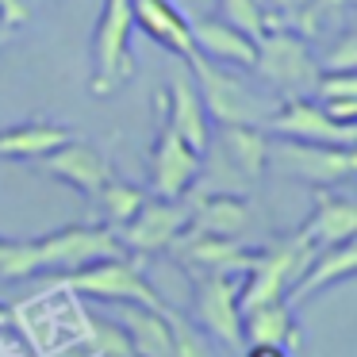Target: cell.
<instances>
[{
	"label": "cell",
	"instance_id": "6da1fadb",
	"mask_svg": "<svg viewBox=\"0 0 357 357\" xmlns=\"http://www.w3.org/2000/svg\"><path fill=\"white\" fill-rule=\"evenodd\" d=\"M131 250L119 242V234L104 223H73L62 231H50L31 242H4L0 254V280H24L35 273H73L100 257H119Z\"/></svg>",
	"mask_w": 357,
	"mask_h": 357
},
{
	"label": "cell",
	"instance_id": "52a82bcc",
	"mask_svg": "<svg viewBox=\"0 0 357 357\" xmlns=\"http://www.w3.org/2000/svg\"><path fill=\"white\" fill-rule=\"evenodd\" d=\"M269 165L288 177H300L307 185H338L357 173V150L334 146V142H303V139H280L269 135Z\"/></svg>",
	"mask_w": 357,
	"mask_h": 357
},
{
	"label": "cell",
	"instance_id": "1f68e13d",
	"mask_svg": "<svg viewBox=\"0 0 357 357\" xmlns=\"http://www.w3.org/2000/svg\"><path fill=\"white\" fill-rule=\"evenodd\" d=\"M4 242H8V238H0V254H4Z\"/></svg>",
	"mask_w": 357,
	"mask_h": 357
},
{
	"label": "cell",
	"instance_id": "ffe728a7",
	"mask_svg": "<svg viewBox=\"0 0 357 357\" xmlns=\"http://www.w3.org/2000/svg\"><path fill=\"white\" fill-rule=\"evenodd\" d=\"M192 24V50L219 66H234V70H250L254 66V39L242 35L238 27H231L219 16H204V20H188Z\"/></svg>",
	"mask_w": 357,
	"mask_h": 357
},
{
	"label": "cell",
	"instance_id": "30bf717a",
	"mask_svg": "<svg viewBox=\"0 0 357 357\" xmlns=\"http://www.w3.org/2000/svg\"><path fill=\"white\" fill-rule=\"evenodd\" d=\"M188 227V204L181 200H165V196H146L142 208L119 227V242L135 254H162L173 246L181 231Z\"/></svg>",
	"mask_w": 357,
	"mask_h": 357
},
{
	"label": "cell",
	"instance_id": "ba28073f",
	"mask_svg": "<svg viewBox=\"0 0 357 357\" xmlns=\"http://www.w3.org/2000/svg\"><path fill=\"white\" fill-rule=\"evenodd\" d=\"M196 280V326L227 349H242V307H238V288L242 273H200Z\"/></svg>",
	"mask_w": 357,
	"mask_h": 357
},
{
	"label": "cell",
	"instance_id": "f1b7e54d",
	"mask_svg": "<svg viewBox=\"0 0 357 357\" xmlns=\"http://www.w3.org/2000/svg\"><path fill=\"white\" fill-rule=\"evenodd\" d=\"M265 4H269V12H273V20H277V24H292V16L296 12L303 8V4H307V0H265Z\"/></svg>",
	"mask_w": 357,
	"mask_h": 357
},
{
	"label": "cell",
	"instance_id": "d4e9b609",
	"mask_svg": "<svg viewBox=\"0 0 357 357\" xmlns=\"http://www.w3.org/2000/svg\"><path fill=\"white\" fill-rule=\"evenodd\" d=\"M215 8H219V20H227V24L238 27V31L250 35V39H257L265 27L277 24L265 0H215Z\"/></svg>",
	"mask_w": 357,
	"mask_h": 357
},
{
	"label": "cell",
	"instance_id": "83f0119b",
	"mask_svg": "<svg viewBox=\"0 0 357 357\" xmlns=\"http://www.w3.org/2000/svg\"><path fill=\"white\" fill-rule=\"evenodd\" d=\"M27 20H31V0H0V39H8Z\"/></svg>",
	"mask_w": 357,
	"mask_h": 357
},
{
	"label": "cell",
	"instance_id": "4316f807",
	"mask_svg": "<svg viewBox=\"0 0 357 357\" xmlns=\"http://www.w3.org/2000/svg\"><path fill=\"white\" fill-rule=\"evenodd\" d=\"M315 96L319 100H349V96H357L354 70H323L315 81Z\"/></svg>",
	"mask_w": 357,
	"mask_h": 357
},
{
	"label": "cell",
	"instance_id": "9a60e30c",
	"mask_svg": "<svg viewBox=\"0 0 357 357\" xmlns=\"http://www.w3.org/2000/svg\"><path fill=\"white\" fill-rule=\"evenodd\" d=\"M188 227L204 234H223V238H238L250 227L254 211H250L246 192H204V188H188Z\"/></svg>",
	"mask_w": 357,
	"mask_h": 357
},
{
	"label": "cell",
	"instance_id": "4dcf8cb0",
	"mask_svg": "<svg viewBox=\"0 0 357 357\" xmlns=\"http://www.w3.org/2000/svg\"><path fill=\"white\" fill-rule=\"evenodd\" d=\"M4 323H12V311L8 307H0V326H4Z\"/></svg>",
	"mask_w": 357,
	"mask_h": 357
},
{
	"label": "cell",
	"instance_id": "d6986e66",
	"mask_svg": "<svg viewBox=\"0 0 357 357\" xmlns=\"http://www.w3.org/2000/svg\"><path fill=\"white\" fill-rule=\"evenodd\" d=\"M357 269V246L354 242H338V246H326L319 250L315 257H311V265L300 273V280H296L292 288H288V307H300V303H307L315 292H323V288H334V284H346L349 277H354Z\"/></svg>",
	"mask_w": 357,
	"mask_h": 357
},
{
	"label": "cell",
	"instance_id": "f546056e",
	"mask_svg": "<svg viewBox=\"0 0 357 357\" xmlns=\"http://www.w3.org/2000/svg\"><path fill=\"white\" fill-rule=\"evenodd\" d=\"M246 357H288L284 346H246Z\"/></svg>",
	"mask_w": 357,
	"mask_h": 357
},
{
	"label": "cell",
	"instance_id": "e0dca14e",
	"mask_svg": "<svg viewBox=\"0 0 357 357\" xmlns=\"http://www.w3.org/2000/svg\"><path fill=\"white\" fill-rule=\"evenodd\" d=\"M131 24L139 27L146 39H154L162 50L173 58H192V24L181 16L173 0H131Z\"/></svg>",
	"mask_w": 357,
	"mask_h": 357
},
{
	"label": "cell",
	"instance_id": "2e32d148",
	"mask_svg": "<svg viewBox=\"0 0 357 357\" xmlns=\"http://www.w3.org/2000/svg\"><path fill=\"white\" fill-rule=\"evenodd\" d=\"M211 150L234 165L246 185H254L265 169H269V131L254 123H223L211 127Z\"/></svg>",
	"mask_w": 357,
	"mask_h": 357
},
{
	"label": "cell",
	"instance_id": "5bb4252c",
	"mask_svg": "<svg viewBox=\"0 0 357 357\" xmlns=\"http://www.w3.org/2000/svg\"><path fill=\"white\" fill-rule=\"evenodd\" d=\"M169 254L177 257V261L185 265L192 277H200V273H223V269L242 273V269L250 265V254H254V250H246L238 238L204 234V231H192V227H185V231L173 238Z\"/></svg>",
	"mask_w": 357,
	"mask_h": 357
},
{
	"label": "cell",
	"instance_id": "277c9868",
	"mask_svg": "<svg viewBox=\"0 0 357 357\" xmlns=\"http://www.w3.org/2000/svg\"><path fill=\"white\" fill-rule=\"evenodd\" d=\"M319 250L311 246L303 234H288V238L265 246L261 254H250V265L242 269V288H238V307H257L269 300H284L288 288L300 280V273L311 265Z\"/></svg>",
	"mask_w": 357,
	"mask_h": 357
},
{
	"label": "cell",
	"instance_id": "3957f363",
	"mask_svg": "<svg viewBox=\"0 0 357 357\" xmlns=\"http://www.w3.org/2000/svg\"><path fill=\"white\" fill-rule=\"evenodd\" d=\"M185 66H188V73H192V81H196V93H200V100H204V112H208V119L215 127H223V123L265 127L273 104L265 100L257 89H250L234 70H223L219 62H211V58H204V54L185 58Z\"/></svg>",
	"mask_w": 357,
	"mask_h": 357
},
{
	"label": "cell",
	"instance_id": "603a6c76",
	"mask_svg": "<svg viewBox=\"0 0 357 357\" xmlns=\"http://www.w3.org/2000/svg\"><path fill=\"white\" fill-rule=\"evenodd\" d=\"M70 127L62 123H16V127H0V162H39L43 154H50L54 146H62L70 139Z\"/></svg>",
	"mask_w": 357,
	"mask_h": 357
},
{
	"label": "cell",
	"instance_id": "ac0fdd59",
	"mask_svg": "<svg viewBox=\"0 0 357 357\" xmlns=\"http://www.w3.org/2000/svg\"><path fill=\"white\" fill-rule=\"evenodd\" d=\"M169 311H154L142 303H116V326L123 331L135 357H173Z\"/></svg>",
	"mask_w": 357,
	"mask_h": 357
},
{
	"label": "cell",
	"instance_id": "8fae6325",
	"mask_svg": "<svg viewBox=\"0 0 357 357\" xmlns=\"http://www.w3.org/2000/svg\"><path fill=\"white\" fill-rule=\"evenodd\" d=\"M200 162H204L200 150H192L162 119L154 150H150V192L165 196V200H181L196 185V177H200Z\"/></svg>",
	"mask_w": 357,
	"mask_h": 357
},
{
	"label": "cell",
	"instance_id": "5b68a950",
	"mask_svg": "<svg viewBox=\"0 0 357 357\" xmlns=\"http://www.w3.org/2000/svg\"><path fill=\"white\" fill-rule=\"evenodd\" d=\"M131 0H104L100 20L93 27V96H112L135 77V54H131Z\"/></svg>",
	"mask_w": 357,
	"mask_h": 357
},
{
	"label": "cell",
	"instance_id": "8992f818",
	"mask_svg": "<svg viewBox=\"0 0 357 357\" xmlns=\"http://www.w3.org/2000/svg\"><path fill=\"white\" fill-rule=\"evenodd\" d=\"M62 284L73 296H93V300H104V303H142V307H154V311H169V303L154 292V284L135 265L131 254L89 261L81 269L66 273Z\"/></svg>",
	"mask_w": 357,
	"mask_h": 357
},
{
	"label": "cell",
	"instance_id": "7a4b0ae2",
	"mask_svg": "<svg viewBox=\"0 0 357 357\" xmlns=\"http://www.w3.org/2000/svg\"><path fill=\"white\" fill-rule=\"evenodd\" d=\"M254 47L257 50H254V66L250 70L261 73L273 93H280L284 100H292V96H315L319 62L303 35H296L284 24H273L254 39Z\"/></svg>",
	"mask_w": 357,
	"mask_h": 357
},
{
	"label": "cell",
	"instance_id": "7402d4cb",
	"mask_svg": "<svg viewBox=\"0 0 357 357\" xmlns=\"http://www.w3.org/2000/svg\"><path fill=\"white\" fill-rule=\"evenodd\" d=\"M242 346H300V326L288 300H269L242 311Z\"/></svg>",
	"mask_w": 357,
	"mask_h": 357
},
{
	"label": "cell",
	"instance_id": "4fadbf2b",
	"mask_svg": "<svg viewBox=\"0 0 357 357\" xmlns=\"http://www.w3.org/2000/svg\"><path fill=\"white\" fill-rule=\"evenodd\" d=\"M158 116H162L192 150H200V154L208 150L211 119H208V112H204V100H200V93H196V81L188 70H177L169 81V89L158 93Z\"/></svg>",
	"mask_w": 357,
	"mask_h": 357
},
{
	"label": "cell",
	"instance_id": "44dd1931",
	"mask_svg": "<svg viewBox=\"0 0 357 357\" xmlns=\"http://www.w3.org/2000/svg\"><path fill=\"white\" fill-rule=\"evenodd\" d=\"M300 234L315 250L338 246V242H354V234H357V204L346 200V196H334V192H319L315 208H311V215H307V223H303Z\"/></svg>",
	"mask_w": 357,
	"mask_h": 357
},
{
	"label": "cell",
	"instance_id": "484cf974",
	"mask_svg": "<svg viewBox=\"0 0 357 357\" xmlns=\"http://www.w3.org/2000/svg\"><path fill=\"white\" fill-rule=\"evenodd\" d=\"M323 70H357V35L349 27L331 35V47L323 50ZM319 70V73H323Z\"/></svg>",
	"mask_w": 357,
	"mask_h": 357
},
{
	"label": "cell",
	"instance_id": "cb8c5ba5",
	"mask_svg": "<svg viewBox=\"0 0 357 357\" xmlns=\"http://www.w3.org/2000/svg\"><path fill=\"white\" fill-rule=\"evenodd\" d=\"M150 192H142L139 185H127V181L112 177L108 185L100 188V192L93 196L96 200V215H100L104 227H112V231H119V227L127 223V219L135 215V211L142 208V200H146Z\"/></svg>",
	"mask_w": 357,
	"mask_h": 357
},
{
	"label": "cell",
	"instance_id": "7c38bea8",
	"mask_svg": "<svg viewBox=\"0 0 357 357\" xmlns=\"http://www.w3.org/2000/svg\"><path fill=\"white\" fill-rule=\"evenodd\" d=\"M39 169L50 173L54 181H62V185H70L73 192L89 196V200L116 177L108 158H104L93 142H81V139H73V135L62 146H54L50 154L39 158Z\"/></svg>",
	"mask_w": 357,
	"mask_h": 357
},
{
	"label": "cell",
	"instance_id": "9c48e42d",
	"mask_svg": "<svg viewBox=\"0 0 357 357\" xmlns=\"http://www.w3.org/2000/svg\"><path fill=\"white\" fill-rule=\"evenodd\" d=\"M265 131L280 135V139H303V142H334V146H354L357 123H338L326 116L323 104H315L311 96H292L280 100L265 119Z\"/></svg>",
	"mask_w": 357,
	"mask_h": 357
}]
</instances>
